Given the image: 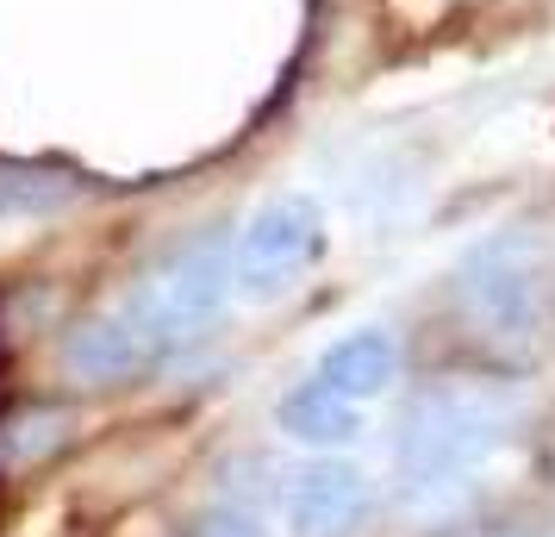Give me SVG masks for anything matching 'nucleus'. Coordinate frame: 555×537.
I'll list each match as a JSON object with an SVG mask.
<instances>
[{"instance_id": "obj_3", "label": "nucleus", "mask_w": 555, "mask_h": 537, "mask_svg": "<svg viewBox=\"0 0 555 537\" xmlns=\"http://www.w3.org/2000/svg\"><path fill=\"white\" fill-rule=\"evenodd\" d=\"M319 251H325L319 206L306 194H281V201H269L244 226L237 251H231V282L244 287L250 301H275V294H287L319 263Z\"/></svg>"}, {"instance_id": "obj_9", "label": "nucleus", "mask_w": 555, "mask_h": 537, "mask_svg": "<svg viewBox=\"0 0 555 537\" xmlns=\"http://www.w3.org/2000/svg\"><path fill=\"white\" fill-rule=\"evenodd\" d=\"M194 537H262V525H256L250 512H237V507H212L194 525Z\"/></svg>"}, {"instance_id": "obj_10", "label": "nucleus", "mask_w": 555, "mask_h": 537, "mask_svg": "<svg viewBox=\"0 0 555 537\" xmlns=\"http://www.w3.org/2000/svg\"><path fill=\"white\" fill-rule=\"evenodd\" d=\"M13 201V181H0V206ZM56 201H69V194H63V188H26V206L31 213H44V206H56Z\"/></svg>"}, {"instance_id": "obj_1", "label": "nucleus", "mask_w": 555, "mask_h": 537, "mask_svg": "<svg viewBox=\"0 0 555 537\" xmlns=\"http://www.w3.org/2000/svg\"><path fill=\"white\" fill-rule=\"evenodd\" d=\"M462 312L500 357H530L555 325V276L530 238L480 244L462 269Z\"/></svg>"}, {"instance_id": "obj_6", "label": "nucleus", "mask_w": 555, "mask_h": 537, "mask_svg": "<svg viewBox=\"0 0 555 537\" xmlns=\"http://www.w3.org/2000/svg\"><path fill=\"white\" fill-rule=\"evenodd\" d=\"M369 507H375V494L362 482V469H350V462H312L306 475H294L287 525H294V537H356Z\"/></svg>"}, {"instance_id": "obj_5", "label": "nucleus", "mask_w": 555, "mask_h": 537, "mask_svg": "<svg viewBox=\"0 0 555 537\" xmlns=\"http://www.w3.org/2000/svg\"><path fill=\"white\" fill-rule=\"evenodd\" d=\"M169 350H176L169 332H163L151 312H144V301L131 294L126 307H113V312H101V319H88L81 332H69L63 369H69L76 382H126L138 369L163 362Z\"/></svg>"}, {"instance_id": "obj_2", "label": "nucleus", "mask_w": 555, "mask_h": 537, "mask_svg": "<svg viewBox=\"0 0 555 537\" xmlns=\"http://www.w3.org/2000/svg\"><path fill=\"white\" fill-rule=\"evenodd\" d=\"M505 419H512V407H505L493 387H455V382L425 387L400 419V444H393L400 475L418 494L462 482L505 437Z\"/></svg>"}, {"instance_id": "obj_8", "label": "nucleus", "mask_w": 555, "mask_h": 537, "mask_svg": "<svg viewBox=\"0 0 555 537\" xmlns=\"http://www.w3.org/2000/svg\"><path fill=\"white\" fill-rule=\"evenodd\" d=\"M281 425L300 437V444H344V437L362 432V407L312 375L306 387H294V394L281 400Z\"/></svg>"}, {"instance_id": "obj_7", "label": "nucleus", "mask_w": 555, "mask_h": 537, "mask_svg": "<svg viewBox=\"0 0 555 537\" xmlns=\"http://www.w3.org/2000/svg\"><path fill=\"white\" fill-rule=\"evenodd\" d=\"M393 369H400V350H393V337L387 332H350L344 344H331L325 362H319V382L337 387L344 400H375L380 387L393 382Z\"/></svg>"}, {"instance_id": "obj_4", "label": "nucleus", "mask_w": 555, "mask_h": 537, "mask_svg": "<svg viewBox=\"0 0 555 537\" xmlns=\"http://www.w3.org/2000/svg\"><path fill=\"white\" fill-rule=\"evenodd\" d=\"M225 282H231L225 244H219V238H201V244L188 238L151 282L138 287V301H144V312L169 332V344H188L201 325H212V312L225 301Z\"/></svg>"}]
</instances>
